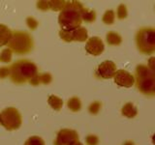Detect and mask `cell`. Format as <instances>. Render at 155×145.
I'll return each mask as SVG.
<instances>
[{"mask_svg":"<svg viewBox=\"0 0 155 145\" xmlns=\"http://www.w3.org/2000/svg\"><path fill=\"white\" fill-rule=\"evenodd\" d=\"M84 10V5L79 1H68L64 9L58 16V23L61 30L72 31L81 27L82 22L81 14Z\"/></svg>","mask_w":155,"mask_h":145,"instance_id":"6da1fadb","label":"cell"},{"mask_svg":"<svg viewBox=\"0 0 155 145\" xmlns=\"http://www.w3.org/2000/svg\"><path fill=\"white\" fill-rule=\"evenodd\" d=\"M10 79L17 84L25 83L30 81L34 76L38 75V68L33 62L21 59L18 60L10 66Z\"/></svg>","mask_w":155,"mask_h":145,"instance_id":"7a4b0ae2","label":"cell"},{"mask_svg":"<svg viewBox=\"0 0 155 145\" xmlns=\"http://www.w3.org/2000/svg\"><path fill=\"white\" fill-rule=\"evenodd\" d=\"M136 86L142 94L152 97L155 93V72L147 66L138 65L135 72Z\"/></svg>","mask_w":155,"mask_h":145,"instance_id":"3957f363","label":"cell"},{"mask_svg":"<svg viewBox=\"0 0 155 145\" xmlns=\"http://www.w3.org/2000/svg\"><path fill=\"white\" fill-rule=\"evenodd\" d=\"M33 38L28 32L14 31L8 47L17 54H26L33 50Z\"/></svg>","mask_w":155,"mask_h":145,"instance_id":"277c9868","label":"cell"},{"mask_svg":"<svg viewBox=\"0 0 155 145\" xmlns=\"http://www.w3.org/2000/svg\"><path fill=\"white\" fill-rule=\"evenodd\" d=\"M136 44L140 52L150 55L155 52V28L144 27L140 29L136 35Z\"/></svg>","mask_w":155,"mask_h":145,"instance_id":"5b68a950","label":"cell"},{"mask_svg":"<svg viewBox=\"0 0 155 145\" xmlns=\"http://www.w3.org/2000/svg\"><path fill=\"white\" fill-rule=\"evenodd\" d=\"M21 122V115L17 108H7L1 112V125L8 130H18Z\"/></svg>","mask_w":155,"mask_h":145,"instance_id":"8992f818","label":"cell"},{"mask_svg":"<svg viewBox=\"0 0 155 145\" xmlns=\"http://www.w3.org/2000/svg\"><path fill=\"white\" fill-rule=\"evenodd\" d=\"M59 37L65 42H84L88 40V33H87L86 28L80 27L78 29L72 31H65L60 30L59 31Z\"/></svg>","mask_w":155,"mask_h":145,"instance_id":"52a82bcc","label":"cell"},{"mask_svg":"<svg viewBox=\"0 0 155 145\" xmlns=\"http://www.w3.org/2000/svg\"><path fill=\"white\" fill-rule=\"evenodd\" d=\"M79 141V134L74 130L62 129L57 133L54 145H71Z\"/></svg>","mask_w":155,"mask_h":145,"instance_id":"ba28073f","label":"cell"},{"mask_svg":"<svg viewBox=\"0 0 155 145\" xmlns=\"http://www.w3.org/2000/svg\"><path fill=\"white\" fill-rule=\"evenodd\" d=\"M116 72V66L113 61L107 60L102 62L97 68L96 71V76L98 79H109L114 77Z\"/></svg>","mask_w":155,"mask_h":145,"instance_id":"9c48e42d","label":"cell"},{"mask_svg":"<svg viewBox=\"0 0 155 145\" xmlns=\"http://www.w3.org/2000/svg\"><path fill=\"white\" fill-rule=\"evenodd\" d=\"M114 82L118 86L126 87V88H130V87H132L136 82L135 76L125 70L116 71L115 75L114 76Z\"/></svg>","mask_w":155,"mask_h":145,"instance_id":"30bf717a","label":"cell"},{"mask_svg":"<svg viewBox=\"0 0 155 145\" xmlns=\"http://www.w3.org/2000/svg\"><path fill=\"white\" fill-rule=\"evenodd\" d=\"M104 50L105 45L99 37H91L85 44V50L91 55L98 56L101 53H103Z\"/></svg>","mask_w":155,"mask_h":145,"instance_id":"8fae6325","label":"cell"},{"mask_svg":"<svg viewBox=\"0 0 155 145\" xmlns=\"http://www.w3.org/2000/svg\"><path fill=\"white\" fill-rule=\"evenodd\" d=\"M13 36V31L5 24H0V47L8 46Z\"/></svg>","mask_w":155,"mask_h":145,"instance_id":"7c38bea8","label":"cell"},{"mask_svg":"<svg viewBox=\"0 0 155 145\" xmlns=\"http://www.w3.org/2000/svg\"><path fill=\"white\" fill-rule=\"evenodd\" d=\"M52 80V77L48 72H44V74H38L33 79L29 81V83L33 86H37L39 84H48L51 83Z\"/></svg>","mask_w":155,"mask_h":145,"instance_id":"4fadbf2b","label":"cell"},{"mask_svg":"<svg viewBox=\"0 0 155 145\" xmlns=\"http://www.w3.org/2000/svg\"><path fill=\"white\" fill-rule=\"evenodd\" d=\"M121 113L127 118H134L138 114V109L132 103H127L123 105L122 109H121Z\"/></svg>","mask_w":155,"mask_h":145,"instance_id":"5bb4252c","label":"cell"},{"mask_svg":"<svg viewBox=\"0 0 155 145\" xmlns=\"http://www.w3.org/2000/svg\"><path fill=\"white\" fill-rule=\"evenodd\" d=\"M106 40L108 45L110 46H119L121 42H122V38H121V36L118 33H116L114 31H109L107 33Z\"/></svg>","mask_w":155,"mask_h":145,"instance_id":"9a60e30c","label":"cell"},{"mask_svg":"<svg viewBox=\"0 0 155 145\" xmlns=\"http://www.w3.org/2000/svg\"><path fill=\"white\" fill-rule=\"evenodd\" d=\"M48 103L51 105V108L54 110H60L63 106V101L59 97L55 95H51L48 99Z\"/></svg>","mask_w":155,"mask_h":145,"instance_id":"2e32d148","label":"cell"},{"mask_svg":"<svg viewBox=\"0 0 155 145\" xmlns=\"http://www.w3.org/2000/svg\"><path fill=\"white\" fill-rule=\"evenodd\" d=\"M67 106L70 110L77 112L81 108V102L78 97H72L67 102Z\"/></svg>","mask_w":155,"mask_h":145,"instance_id":"e0dca14e","label":"cell"},{"mask_svg":"<svg viewBox=\"0 0 155 145\" xmlns=\"http://www.w3.org/2000/svg\"><path fill=\"white\" fill-rule=\"evenodd\" d=\"M81 17H82V21H85L86 23H91L96 19V12L93 11V10H89V9L84 8V10L82 11Z\"/></svg>","mask_w":155,"mask_h":145,"instance_id":"ac0fdd59","label":"cell"},{"mask_svg":"<svg viewBox=\"0 0 155 145\" xmlns=\"http://www.w3.org/2000/svg\"><path fill=\"white\" fill-rule=\"evenodd\" d=\"M114 18H115V16H114V12L113 10H108V11H106L103 18H102V21L105 24H113L114 22Z\"/></svg>","mask_w":155,"mask_h":145,"instance_id":"d6986e66","label":"cell"},{"mask_svg":"<svg viewBox=\"0 0 155 145\" xmlns=\"http://www.w3.org/2000/svg\"><path fill=\"white\" fill-rule=\"evenodd\" d=\"M12 54L13 51L10 50L9 47L4 48V50L0 53V61L4 63H8L12 60Z\"/></svg>","mask_w":155,"mask_h":145,"instance_id":"ffe728a7","label":"cell"},{"mask_svg":"<svg viewBox=\"0 0 155 145\" xmlns=\"http://www.w3.org/2000/svg\"><path fill=\"white\" fill-rule=\"evenodd\" d=\"M66 5V1H48V6L52 11H62Z\"/></svg>","mask_w":155,"mask_h":145,"instance_id":"44dd1931","label":"cell"},{"mask_svg":"<svg viewBox=\"0 0 155 145\" xmlns=\"http://www.w3.org/2000/svg\"><path fill=\"white\" fill-rule=\"evenodd\" d=\"M24 145H45V142L40 137L33 135V137H30L26 140Z\"/></svg>","mask_w":155,"mask_h":145,"instance_id":"7402d4cb","label":"cell"},{"mask_svg":"<svg viewBox=\"0 0 155 145\" xmlns=\"http://www.w3.org/2000/svg\"><path fill=\"white\" fill-rule=\"evenodd\" d=\"M101 106H102V104L100 103L99 101H95L93 103H91L90 105L88 106V111L89 113L92 114V115H96L98 114V112L101 109Z\"/></svg>","mask_w":155,"mask_h":145,"instance_id":"603a6c76","label":"cell"},{"mask_svg":"<svg viewBox=\"0 0 155 145\" xmlns=\"http://www.w3.org/2000/svg\"><path fill=\"white\" fill-rule=\"evenodd\" d=\"M128 12H127V7L124 4H120L117 8V18L119 19H124L127 17Z\"/></svg>","mask_w":155,"mask_h":145,"instance_id":"cb8c5ba5","label":"cell"},{"mask_svg":"<svg viewBox=\"0 0 155 145\" xmlns=\"http://www.w3.org/2000/svg\"><path fill=\"white\" fill-rule=\"evenodd\" d=\"M85 142L87 145H98L99 144V138L97 135L89 134L85 137Z\"/></svg>","mask_w":155,"mask_h":145,"instance_id":"d4e9b609","label":"cell"},{"mask_svg":"<svg viewBox=\"0 0 155 145\" xmlns=\"http://www.w3.org/2000/svg\"><path fill=\"white\" fill-rule=\"evenodd\" d=\"M26 24H27V26L31 29V30H35V29L38 27L39 22L33 17H28L26 18Z\"/></svg>","mask_w":155,"mask_h":145,"instance_id":"484cf974","label":"cell"},{"mask_svg":"<svg viewBox=\"0 0 155 145\" xmlns=\"http://www.w3.org/2000/svg\"><path fill=\"white\" fill-rule=\"evenodd\" d=\"M11 71H10V67H1L0 68V79H6L10 76Z\"/></svg>","mask_w":155,"mask_h":145,"instance_id":"4316f807","label":"cell"},{"mask_svg":"<svg viewBox=\"0 0 155 145\" xmlns=\"http://www.w3.org/2000/svg\"><path fill=\"white\" fill-rule=\"evenodd\" d=\"M37 8L41 11H47L50 10V6H48V1H38L37 2Z\"/></svg>","mask_w":155,"mask_h":145,"instance_id":"83f0119b","label":"cell"},{"mask_svg":"<svg viewBox=\"0 0 155 145\" xmlns=\"http://www.w3.org/2000/svg\"><path fill=\"white\" fill-rule=\"evenodd\" d=\"M147 67L155 72V57H150L147 61Z\"/></svg>","mask_w":155,"mask_h":145,"instance_id":"f1b7e54d","label":"cell"},{"mask_svg":"<svg viewBox=\"0 0 155 145\" xmlns=\"http://www.w3.org/2000/svg\"><path fill=\"white\" fill-rule=\"evenodd\" d=\"M123 145H134V142H133V141H131V140H128V141L124 142Z\"/></svg>","mask_w":155,"mask_h":145,"instance_id":"f546056e","label":"cell"},{"mask_svg":"<svg viewBox=\"0 0 155 145\" xmlns=\"http://www.w3.org/2000/svg\"><path fill=\"white\" fill-rule=\"evenodd\" d=\"M71 145H82V143H81V142H80V141H77V142L73 143V144H71Z\"/></svg>","mask_w":155,"mask_h":145,"instance_id":"4dcf8cb0","label":"cell"},{"mask_svg":"<svg viewBox=\"0 0 155 145\" xmlns=\"http://www.w3.org/2000/svg\"><path fill=\"white\" fill-rule=\"evenodd\" d=\"M152 142H153V144L155 145V134H153V137H152Z\"/></svg>","mask_w":155,"mask_h":145,"instance_id":"1f68e13d","label":"cell"},{"mask_svg":"<svg viewBox=\"0 0 155 145\" xmlns=\"http://www.w3.org/2000/svg\"><path fill=\"white\" fill-rule=\"evenodd\" d=\"M0 124H1V113H0Z\"/></svg>","mask_w":155,"mask_h":145,"instance_id":"d6a6232c","label":"cell"}]
</instances>
